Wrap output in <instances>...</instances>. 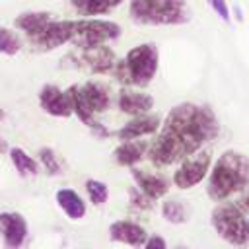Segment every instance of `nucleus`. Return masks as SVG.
I'll use <instances>...</instances> for the list:
<instances>
[{
  "label": "nucleus",
  "instance_id": "25",
  "mask_svg": "<svg viewBox=\"0 0 249 249\" xmlns=\"http://www.w3.org/2000/svg\"><path fill=\"white\" fill-rule=\"evenodd\" d=\"M39 161L43 163V167L47 169V173H51V175H58L60 173V165H58V160L54 156V150L41 148L39 150Z\"/></svg>",
  "mask_w": 249,
  "mask_h": 249
},
{
  "label": "nucleus",
  "instance_id": "28",
  "mask_svg": "<svg viewBox=\"0 0 249 249\" xmlns=\"http://www.w3.org/2000/svg\"><path fill=\"white\" fill-rule=\"evenodd\" d=\"M144 245H146V249H165V247H167L165 239H163V237H160V235H152V237H146Z\"/></svg>",
  "mask_w": 249,
  "mask_h": 249
},
{
  "label": "nucleus",
  "instance_id": "5",
  "mask_svg": "<svg viewBox=\"0 0 249 249\" xmlns=\"http://www.w3.org/2000/svg\"><path fill=\"white\" fill-rule=\"evenodd\" d=\"M128 12L142 25H179L189 19L185 0H130Z\"/></svg>",
  "mask_w": 249,
  "mask_h": 249
},
{
  "label": "nucleus",
  "instance_id": "18",
  "mask_svg": "<svg viewBox=\"0 0 249 249\" xmlns=\"http://www.w3.org/2000/svg\"><path fill=\"white\" fill-rule=\"evenodd\" d=\"M56 204L70 220H82L86 216V202L74 189H58Z\"/></svg>",
  "mask_w": 249,
  "mask_h": 249
},
{
  "label": "nucleus",
  "instance_id": "17",
  "mask_svg": "<svg viewBox=\"0 0 249 249\" xmlns=\"http://www.w3.org/2000/svg\"><path fill=\"white\" fill-rule=\"evenodd\" d=\"M146 152H148V142L140 140V138H134V140H123V144L115 148L113 156H115V161L119 165L132 167L144 158Z\"/></svg>",
  "mask_w": 249,
  "mask_h": 249
},
{
  "label": "nucleus",
  "instance_id": "23",
  "mask_svg": "<svg viewBox=\"0 0 249 249\" xmlns=\"http://www.w3.org/2000/svg\"><path fill=\"white\" fill-rule=\"evenodd\" d=\"M21 51V39L16 31L8 27H0V54L14 56Z\"/></svg>",
  "mask_w": 249,
  "mask_h": 249
},
{
  "label": "nucleus",
  "instance_id": "9",
  "mask_svg": "<svg viewBox=\"0 0 249 249\" xmlns=\"http://www.w3.org/2000/svg\"><path fill=\"white\" fill-rule=\"evenodd\" d=\"M74 35V19H51L39 33L29 37V41L41 51H53L72 41Z\"/></svg>",
  "mask_w": 249,
  "mask_h": 249
},
{
  "label": "nucleus",
  "instance_id": "16",
  "mask_svg": "<svg viewBox=\"0 0 249 249\" xmlns=\"http://www.w3.org/2000/svg\"><path fill=\"white\" fill-rule=\"evenodd\" d=\"M84 51V62L89 66V70L93 74H105V72H111L115 62H117V56L115 53L105 47V45H97V47H91V49H82Z\"/></svg>",
  "mask_w": 249,
  "mask_h": 249
},
{
  "label": "nucleus",
  "instance_id": "8",
  "mask_svg": "<svg viewBox=\"0 0 249 249\" xmlns=\"http://www.w3.org/2000/svg\"><path fill=\"white\" fill-rule=\"evenodd\" d=\"M210 160H212L210 150H196V152L185 156L183 158V163L173 173L175 187H179V189H191V187L198 185L206 177V173L210 169Z\"/></svg>",
  "mask_w": 249,
  "mask_h": 249
},
{
  "label": "nucleus",
  "instance_id": "1",
  "mask_svg": "<svg viewBox=\"0 0 249 249\" xmlns=\"http://www.w3.org/2000/svg\"><path fill=\"white\" fill-rule=\"evenodd\" d=\"M218 132V119L208 105H175L148 150L150 161L156 167H167L200 150V146L208 140H214Z\"/></svg>",
  "mask_w": 249,
  "mask_h": 249
},
{
  "label": "nucleus",
  "instance_id": "10",
  "mask_svg": "<svg viewBox=\"0 0 249 249\" xmlns=\"http://www.w3.org/2000/svg\"><path fill=\"white\" fill-rule=\"evenodd\" d=\"M39 103L41 109L53 117H70L74 115L72 111V99H70V89H60L53 84H45L39 91Z\"/></svg>",
  "mask_w": 249,
  "mask_h": 249
},
{
  "label": "nucleus",
  "instance_id": "31",
  "mask_svg": "<svg viewBox=\"0 0 249 249\" xmlns=\"http://www.w3.org/2000/svg\"><path fill=\"white\" fill-rule=\"evenodd\" d=\"M233 12H235V18H237V19L241 21V19H243V14H241V10H239V6H235V8H233Z\"/></svg>",
  "mask_w": 249,
  "mask_h": 249
},
{
  "label": "nucleus",
  "instance_id": "27",
  "mask_svg": "<svg viewBox=\"0 0 249 249\" xmlns=\"http://www.w3.org/2000/svg\"><path fill=\"white\" fill-rule=\"evenodd\" d=\"M208 2H210L212 10L220 16V19H224V21L228 23V21H230V8H228L226 0H208Z\"/></svg>",
  "mask_w": 249,
  "mask_h": 249
},
{
  "label": "nucleus",
  "instance_id": "29",
  "mask_svg": "<svg viewBox=\"0 0 249 249\" xmlns=\"http://www.w3.org/2000/svg\"><path fill=\"white\" fill-rule=\"evenodd\" d=\"M241 191H243V196L239 200V208L241 210H249V179H247V183H245V187Z\"/></svg>",
  "mask_w": 249,
  "mask_h": 249
},
{
  "label": "nucleus",
  "instance_id": "26",
  "mask_svg": "<svg viewBox=\"0 0 249 249\" xmlns=\"http://www.w3.org/2000/svg\"><path fill=\"white\" fill-rule=\"evenodd\" d=\"M128 196H130V204H134V206H138V208H142V210H150L152 206H154V202H152V198L148 196V195H144L140 189H128Z\"/></svg>",
  "mask_w": 249,
  "mask_h": 249
},
{
  "label": "nucleus",
  "instance_id": "2",
  "mask_svg": "<svg viewBox=\"0 0 249 249\" xmlns=\"http://www.w3.org/2000/svg\"><path fill=\"white\" fill-rule=\"evenodd\" d=\"M249 179V158L235 152L226 150L212 165L206 193L212 200L220 202L230 198L233 193H239Z\"/></svg>",
  "mask_w": 249,
  "mask_h": 249
},
{
  "label": "nucleus",
  "instance_id": "21",
  "mask_svg": "<svg viewBox=\"0 0 249 249\" xmlns=\"http://www.w3.org/2000/svg\"><path fill=\"white\" fill-rule=\"evenodd\" d=\"M10 160L16 167V171L21 175V177H27V175H37L39 173V163L23 150V148H10Z\"/></svg>",
  "mask_w": 249,
  "mask_h": 249
},
{
  "label": "nucleus",
  "instance_id": "3",
  "mask_svg": "<svg viewBox=\"0 0 249 249\" xmlns=\"http://www.w3.org/2000/svg\"><path fill=\"white\" fill-rule=\"evenodd\" d=\"M70 89V99H72V111L74 115L99 138H107L111 132L105 128V124L95 121L97 113H103L111 105V95L107 86L101 82H86L82 86H72Z\"/></svg>",
  "mask_w": 249,
  "mask_h": 249
},
{
  "label": "nucleus",
  "instance_id": "30",
  "mask_svg": "<svg viewBox=\"0 0 249 249\" xmlns=\"http://www.w3.org/2000/svg\"><path fill=\"white\" fill-rule=\"evenodd\" d=\"M8 150H10V148H8V142L0 136V156H2V154H8Z\"/></svg>",
  "mask_w": 249,
  "mask_h": 249
},
{
  "label": "nucleus",
  "instance_id": "6",
  "mask_svg": "<svg viewBox=\"0 0 249 249\" xmlns=\"http://www.w3.org/2000/svg\"><path fill=\"white\" fill-rule=\"evenodd\" d=\"M212 226H214L216 233L220 235V239H224L231 245L239 247L249 241L247 220L243 216V210L233 202L218 204L212 210Z\"/></svg>",
  "mask_w": 249,
  "mask_h": 249
},
{
  "label": "nucleus",
  "instance_id": "24",
  "mask_svg": "<svg viewBox=\"0 0 249 249\" xmlns=\"http://www.w3.org/2000/svg\"><path fill=\"white\" fill-rule=\"evenodd\" d=\"M86 191H88V196H89V202L95 204V206H101L109 200V189L103 181H97V179H88L86 181Z\"/></svg>",
  "mask_w": 249,
  "mask_h": 249
},
{
  "label": "nucleus",
  "instance_id": "4",
  "mask_svg": "<svg viewBox=\"0 0 249 249\" xmlns=\"http://www.w3.org/2000/svg\"><path fill=\"white\" fill-rule=\"evenodd\" d=\"M158 47L154 43H142L132 47L123 60H117L113 72L121 84L144 88L154 80L158 72Z\"/></svg>",
  "mask_w": 249,
  "mask_h": 249
},
{
  "label": "nucleus",
  "instance_id": "19",
  "mask_svg": "<svg viewBox=\"0 0 249 249\" xmlns=\"http://www.w3.org/2000/svg\"><path fill=\"white\" fill-rule=\"evenodd\" d=\"M53 19L51 12H23L14 19L16 29L23 31L27 37H33L35 33H39L49 21Z\"/></svg>",
  "mask_w": 249,
  "mask_h": 249
},
{
  "label": "nucleus",
  "instance_id": "22",
  "mask_svg": "<svg viewBox=\"0 0 249 249\" xmlns=\"http://www.w3.org/2000/svg\"><path fill=\"white\" fill-rule=\"evenodd\" d=\"M161 216L169 224H185L187 218H189V212H187V206L181 200L169 198V200H163V204H161Z\"/></svg>",
  "mask_w": 249,
  "mask_h": 249
},
{
  "label": "nucleus",
  "instance_id": "14",
  "mask_svg": "<svg viewBox=\"0 0 249 249\" xmlns=\"http://www.w3.org/2000/svg\"><path fill=\"white\" fill-rule=\"evenodd\" d=\"M132 177L136 181V187L144 195H148L152 200L161 198L169 191V181L161 173H152V171H146V169L132 167Z\"/></svg>",
  "mask_w": 249,
  "mask_h": 249
},
{
  "label": "nucleus",
  "instance_id": "12",
  "mask_svg": "<svg viewBox=\"0 0 249 249\" xmlns=\"http://www.w3.org/2000/svg\"><path fill=\"white\" fill-rule=\"evenodd\" d=\"M161 126V121L158 115H138V117H132L130 123H126L123 128H119L115 134L119 140H134V138H144L148 134H154L158 132Z\"/></svg>",
  "mask_w": 249,
  "mask_h": 249
},
{
  "label": "nucleus",
  "instance_id": "20",
  "mask_svg": "<svg viewBox=\"0 0 249 249\" xmlns=\"http://www.w3.org/2000/svg\"><path fill=\"white\" fill-rule=\"evenodd\" d=\"M124 0H70V6L84 18L109 14L113 8L121 6Z\"/></svg>",
  "mask_w": 249,
  "mask_h": 249
},
{
  "label": "nucleus",
  "instance_id": "32",
  "mask_svg": "<svg viewBox=\"0 0 249 249\" xmlns=\"http://www.w3.org/2000/svg\"><path fill=\"white\" fill-rule=\"evenodd\" d=\"M4 119H6V113H4V109L0 107V121H4Z\"/></svg>",
  "mask_w": 249,
  "mask_h": 249
},
{
  "label": "nucleus",
  "instance_id": "33",
  "mask_svg": "<svg viewBox=\"0 0 249 249\" xmlns=\"http://www.w3.org/2000/svg\"><path fill=\"white\" fill-rule=\"evenodd\" d=\"M247 228H249V220H247Z\"/></svg>",
  "mask_w": 249,
  "mask_h": 249
},
{
  "label": "nucleus",
  "instance_id": "15",
  "mask_svg": "<svg viewBox=\"0 0 249 249\" xmlns=\"http://www.w3.org/2000/svg\"><path fill=\"white\" fill-rule=\"evenodd\" d=\"M154 107V97L150 93H142V91H134V89H121L119 93V109L130 117H138V115H146L150 113Z\"/></svg>",
  "mask_w": 249,
  "mask_h": 249
},
{
  "label": "nucleus",
  "instance_id": "13",
  "mask_svg": "<svg viewBox=\"0 0 249 249\" xmlns=\"http://www.w3.org/2000/svg\"><path fill=\"white\" fill-rule=\"evenodd\" d=\"M109 237L119 243H126L130 247H140L146 241V230L130 220H117L109 226Z\"/></svg>",
  "mask_w": 249,
  "mask_h": 249
},
{
  "label": "nucleus",
  "instance_id": "11",
  "mask_svg": "<svg viewBox=\"0 0 249 249\" xmlns=\"http://www.w3.org/2000/svg\"><path fill=\"white\" fill-rule=\"evenodd\" d=\"M0 233L8 249H18L27 237V222L19 212H0Z\"/></svg>",
  "mask_w": 249,
  "mask_h": 249
},
{
  "label": "nucleus",
  "instance_id": "7",
  "mask_svg": "<svg viewBox=\"0 0 249 249\" xmlns=\"http://www.w3.org/2000/svg\"><path fill=\"white\" fill-rule=\"evenodd\" d=\"M119 37H121V25L111 19H97V18L74 19L72 43H76L80 49H91L97 45H105Z\"/></svg>",
  "mask_w": 249,
  "mask_h": 249
}]
</instances>
